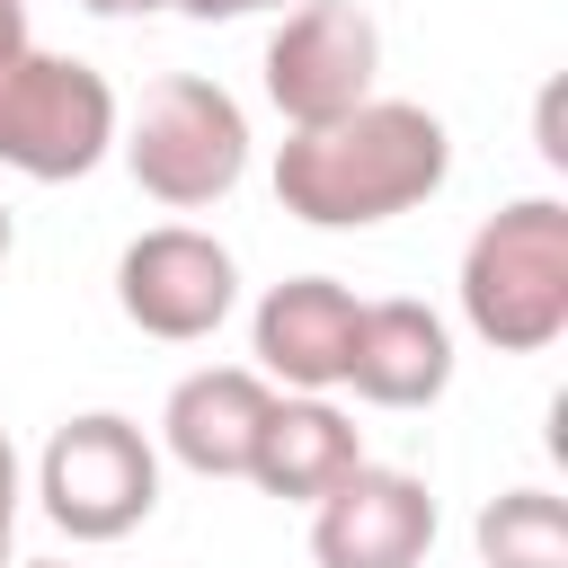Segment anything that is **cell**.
<instances>
[{
	"label": "cell",
	"mask_w": 568,
	"mask_h": 568,
	"mask_svg": "<svg viewBox=\"0 0 568 568\" xmlns=\"http://www.w3.org/2000/svg\"><path fill=\"white\" fill-rule=\"evenodd\" d=\"M27 53V0H0V62Z\"/></svg>",
	"instance_id": "9a60e30c"
},
{
	"label": "cell",
	"mask_w": 568,
	"mask_h": 568,
	"mask_svg": "<svg viewBox=\"0 0 568 568\" xmlns=\"http://www.w3.org/2000/svg\"><path fill=\"white\" fill-rule=\"evenodd\" d=\"M9 524H18V506H9V497H0V559H9Z\"/></svg>",
	"instance_id": "d6986e66"
},
{
	"label": "cell",
	"mask_w": 568,
	"mask_h": 568,
	"mask_svg": "<svg viewBox=\"0 0 568 568\" xmlns=\"http://www.w3.org/2000/svg\"><path fill=\"white\" fill-rule=\"evenodd\" d=\"M186 18H248V9H284V0H169Z\"/></svg>",
	"instance_id": "2e32d148"
},
{
	"label": "cell",
	"mask_w": 568,
	"mask_h": 568,
	"mask_svg": "<svg viewBox=\"0 0 568 568\" xmlns=\"http://www.w3.org/2000/svg\"><path fill=\"white\" fill-rule=\"evenodd\" d=\"M453 169V133L408 106V98H364L337 124H311L275 151V204L320 222V231H355V222H390L408 204H426Z\"/></svg>",
	"instance_id": "6da1fadb"
},
{
	"label": "cell",
	"mask_w": 568,
	"mask_h": 568,
	"mask_svg": "<svg viewBox=\"0 0 568 568\" xmlns=\"http://www.w3.org/2000/svg\"><path fill=\"white\" fill-rule=\"evenodd\" d=\"M355 320H364V302H355L337 275H293V284H275V293L257 302V364H266L284 390L320 399L328 382H346Z\"/></svg>",
	"instance_id": "9c48e42d"
},
{
	"label": "cell",
	"mask_w": 568,
	"mask_h": 568,
	"mask_svg": "<svg viewBox=\"0 0 568 568\" xmlns=\"http://www.w3.org/2000/svg\"><path fill=\"white\" fill-rule=\"evenodd\" d=\"M479 559L488 568H568V506L550 488H506L479 506Z\"/></svg>",
	"instance_id": "4fadbf2b"
},
{
	"label": "cell",
	"mask_w": 568,
	"mask_h": 568,
	"mask_svg": "<svg viewBox=\"0 0 568 568\" xmlns=\"http://www.w3.org/2000/svg\"><path fill=\"white\" fill-rule=\"evenodd\" d=\"M36 488H44V515L71 541H124L160 506V462H151V444H142L133 417H106L98 408V417L53 426Z\"/></svg>",
	"instance_id": "5b68a950"
},
{
	"label": "cell",
	"mask_w": 568,
	"mask_h": 568,
	"mask_svg": "<svg viewBox=\"0 0 568 568\" xmlns=\"http://www.w3.org/2000/svg\"><path fill=\"white\" fill-rule=\"evenodd\" d=\"M426 550H435V497L408 470L355 462L311 515V559L320 568H417Z\"/></svg>",
	"instance_id": "ba28073f"
},
{
	"label": "cell",
	"mask_w": 568,
	"mask_h": 568,
	"mask_svg": "<svg viewBox=\"0 0 568 568\" xmlns=\"http://www.w3.org/2000/svg\"><path fill=\"white\" fill-rule=\"evenodd\" d=\"M115 142V89L106 71L71 62V53H18L0 62V169L36 178V186H62V178H89Z\"/></svg>",
	"instance_id": "277c9868"
},
{
	"label": "cell",
	"mask_w": 568,
	"mask_h": 568,
	"mask_svg": "<svg viewBox=\"0 0 568 568\" xmlns=\"http://www.w3.org/2000/svg\"><path fill=\"white\" fill-rule=\"evenodd\" d=\"M355 462H364V444H355V426H346L328 399H275V417H266V435H257L248 479H257L266 497L320 506Z\"/></svg>",
	"instance_id": "7c38bea8"
},
{
	"label": "cell",
	"mask_w": 568,
	"mask_h": 568,
	"mask_svg": "<svg viewBox=\"0 0 568 568\" xmlns=\"http://www.w3.org/2000/svg\"><path fill=\"white\" fill-rule=\"evenodd\" d=\"M346 382L373 408H426V399H444V382H453L444 320L426 302H364L355 346H346Z\"/></svg>",
	"instance_id": "8fae6325"
},
{
	"label": "cell",
	"mask_w": 568,
	"mask_h": 568,
	"mask_svg": "<svg viewBox=\"0 0 568 568\" xmlns=\"http://www.w3.org/2000/svg\"><path fill=\"white\" fill-rule=\"evenodd\" d=\"M115 302L142 337H169V346H195L231 320L240 302V266L222 240L169 222V231H142L124 257H115Z\"/></svg>",
	"instance_id": "52a82bcc"
},
{
	"label": "cell",
	"mask_w": 568,
	"mask_h": 568,
	"mask_svg": "<svg viewBox=\"0 0 568 568\" xmlns=\"http://www.w3.org/2000/svg\"><path fill=\"white\" fill-rule=\"evenodd\" d=\"M266 417H275V390H266L257 373H240V364H213V373H186V382L169 390V417H160V426H169V453H178L186 470H204V479H248Z\"/></svg>",
	"instance_id": "30bf717a"
},
{
	"label": "cell",
	"mask_w": 568,
	"mask_h": 568,
	"mask_svg": "<svg viewBox=\"0 0 568 568\" xmlns=\"http://www.w3.org/2000/svg\"><path fill=\"white\" fill-rule=\"evenodd\" d=\"M462 320L497 355H541L568 328V204L524 195L479 222L462 257Z\"/></svg>",
	"instance_id": "7a4b0ae2"
},
{
	"label": "cell",
	"mask_w": 568,
	"mask_h": 568,
	"mask_svg": "<svg viewBox=\"0 0 568 568\" xmlns=\"http://www.w3.org/2000/svg\"><path fill=\"white\" fill-rule=\"evenodd\" d=\"M124 169L142 195H160L169 213H195V204H222L248 169V115L231 106V89L195 80V71H169L142 89L133 106V133H124Z\"/></svg>",
	"instance_id": "3957f363"
},
{
	"label": "cell",
	"mask_w": 568,
	"mask_h": 568,
	"mask_svg": "<svg viewBox=\"0 0 568 568\" xmlns=\"http://www.w3.org/2000/svg\"><path fill=\"white\" fill-rule=\"evenodd\" d=\"M0 497L18 506V453H9V435H0Z\"/></svg>",
	"instance_id": "ac0fdd59"
},
{
	"label": "cell",
	"mask_w": 568,
	"mask_h": 568,
	"mask_svg": "<svg viewBox=\"0 0 568 568\" xmlns=\"http://www.w3.org/2000/svg\"><path fill=\"white\" fill-rule=\"evenodd\" d=\"M541 160H550V169H568V133H559V80L541 89Z\"/></svg>",
	"instance_id": "5bb4252c"
},
{
	"label": "cell",
	"mask_w": 568,
	"mask_h": 568,
	"mask_svg": "<svg viewBox=\"0 0 568 568\" xmlns=\"http://www.w3.org/2000/svg\"><path fill=\"white\" fill-rule=\"evenodd\" d=\"M9 240H18V231H9V204H0V257H9Z\"/></svg>",
	"instance_id": "ffe728a7"
},
{
	"label": "cell",
	"mask_w": 568,
	"mask_h": 568,
	"mask_svg": "<svg viewBox=\"0 0 568 568\" xmlns=\"http://www.w3.org/2000/svg\"><path fill=\"white\" fill-rule=\"evenodd\" d=\"M36 568H62V559H36Z\"/></svg>",
	"instance_id": "44dd1931"
},
{
	"label": "cell",
	"mask_w": 568,
	"mask_h": 568,
	"mask_svg": "<svg viewBox=\"0 0 568 568\" xmlns=\"http://www.w3.org/2000/svg\"><path fill=\"white\" fill-rule=\"evenodd\" d=\"M373 71H382V27L355 0H302L266 36V98L284 106L293 133L355 115L373 98Z\"/></svg>",
	"instance_id": "8992f818"
},
{
	"label": "cell",
	"mask_w": 568,
	"mask_h": 568,
	"mask_svg": "<svg viewBox=\"0 0 568 568\" xmlns=\"http://www.w3.org/2000/svg\"><path fill=\"white\" fill-rule=\"evenodd\" d=\"M80 9H98V18H151V9H169V0H80Z\"/></svg>",
	"instance_id": "e0dca14e"
}]
</instances>
